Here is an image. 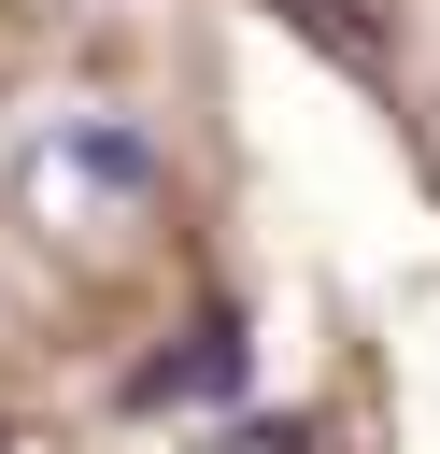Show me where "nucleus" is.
Segmentation results:
<instances>
[{
	"instance_id": "obj_1",
	"label": "nucleus",
	"mask_w": 440,
	"mask_h": 454,
	"mask_svg": "<svg viewBox=\"0 0 440 454\" xmlns=\"http://www.w3.org/2000/svg\"><path fill=\"white\" fill-rule=\"evenodd\" d=\"M128 397H142V411H170V397H241V326H185V355H156Z\"/></svg>"
},
{
	"instance_id": "obj_2",
	"label": "nucleus",
	"mask_w": 440,
	"mask_h": 454,
	"mask_svg": "<svg viewBox=\"0 0 440 454\" xmlns=\"http://www.w3.org/2000/svg\"><path fill=\"white\" fill-rule=\"evenodd\" d=\"M57 156H71L85 184H156V142H142V128H71Z\"/></svg>"
}]
</instances>
